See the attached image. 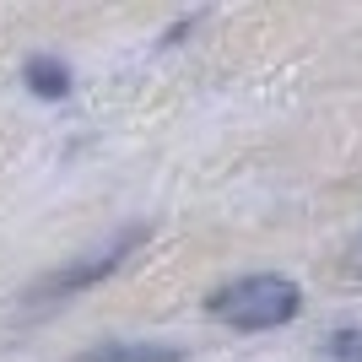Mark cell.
<instances>
[{"label":"cell","instance_id":"cell-4","mask_svg":"<svg viewBox=\"0 0 362 362\" xmlns=\"http://www.w3.org/2000/svg\"><path fill=\"white\" fill-rule=\"evenodd\" d=\"M22 81H28L38 98H49V103H54V98H65V92H71V65H60L54 54H33V60L22 65Z\"/></svg>","mask_w":362,"mask_h":362},{"label":"cell","instance_id":"cell-1","mask_svg":"<svg viewBox=\"0 0 362 362\" xmlns=\"http://www.w3.org/2000/svg\"><path fill=\"white\" fill-rule=\"evenodd\" d=\"M206 314L233 330H276L303 314V287L292 276H238L206 298Z\"/></svg>","mask_w":362,"mask_h":362},{"label":"cell","instance_id":"cell-2","mask_svg":"<svg viewBox=\"0 0 362 362\" xmlns=\"http://www.w3.org/2000/svg\"><path fill=\"white\" fill-rule=\"evenodd\" d=\"M146 238H151V227H146V222H130L124 233H114V243H103V249L81 255L76 265H60V271H49L44 281L33 287V303H44V298H71V292H81V287H92V281L114 276V271H119V265L136 255Z\"/></svg>","mask_w":362,"mask_h":362},{"label":"cell","instance_id":"cell-6","mask_svg":"<svg viewBox=\"0 0 362 362\" xmlns=\"http://www.w3.org/2000/svg\"><path fill=\"white\" fill-rule=\"evenodd\" d=\"M346 265H351V276H362V233H357V243L346 249Z\"/></svg>","mask_w":362,"mask_h":362},{"label":"cell","instance_id":"cell-3","mask_svg":"<svg viewBox=\"0 0 362 362\" xmlns=\"http://www.w3.org/2000/svg\"><path fill=\"white\" fill-rule=\"evenodd\" d=\"M76 362H184V346H173V341H103V346H87Z\"/></svg>","mask_w":362,"mask_h":362},{"label":"cell","instance_id":"cell-5","mask_svg":"<svg viewBox=\"0 0 362 362\" xmlns=\"http://www.w3.org/2000/svg\"><path fill=\"white\" fill-rule=\"evenodd\" d=\"M330 357L335 362H362V330H335L330 335Z\"/></svg>","mask_w":362,"mask_h":362}]
</instances>
